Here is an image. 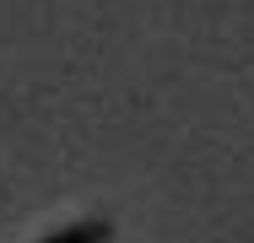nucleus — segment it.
Returning a JSON list of instances; mask_svg holds the SVG:
<instances>
[{
	"mask_svg": "<svg viewBox=\"0 0 254 243\" xmlns=\"http://www.w3.org/2000/svg\"><path fill=\"white\" fill-rule=\"evenodd\" d=\"M103 238H108V222H76V227H65L44 243H103Z\"/></svg>",
	"mask_w": 254,
	"mask_h": 243,
	"instance_id": "1",
	"label": "nucleus"
}]
</instances>
